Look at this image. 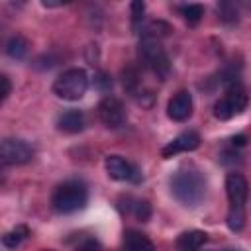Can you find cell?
Instances as JSON below:
<instances>
[{"mask_svg":"<svg viewBox=\"0 0 251 251\" xmlns=\"http://www.w3.org/2000/svg\"><path fill=\"white\" fill-rule=\"evenodd\" d=\"M245 141H247L245 135H235V137H231V145H233V147H243Z\"/></svg>","mask_w":251,"mask_h":251,"instance_id":"obj_24","label":"cell"},{"mask_svg":"<svg viewBox=\"0 0 251 251\" xmlns=\"http://www.w3.org/2000/svg\"><path fill=\"white\" fill-rule=\"evenodd\" d=\"M139 57H141L143 65L157 76L165 78L171 73V63H169V57L161 43V37L143 31L141 39H139Z\"/></svg>","mask_w":251,"mask_h":251,"instance_id":"obj_4","label":"cell"},{"mask_svg":"<svg viewBox=\"0 0 251 251\" xmlns=\"http://www.w3.org/2000/svg\"><path fill=\"white\" fill-rule=\"evenodd\" d=\"M31 157H33V149L25 141L12 139V137L2 139V145H0L2 165H24V163L31 161Z\"/></svg>","mask_w":251,"mask_h":251,"instance_id":"obj_7","label":"cell"},{"mask_svg":"<svg viewBox=\"0 0 251 251\" xmlns=\"http://www.w3.org/2000/svg\"><path fill=\"white\" fill-rule=\"evenodd\" d=\"M198 145H200V135H198L196 131L188 129V131L178 133L173 141H169V143L161 149V157H163V159H171V157H175V155H178V153L194 151Z\"/></svg>","mask_w":251,"mask_h":251,"instance_id":"obj_10","label":"cell"},{"mask_svg":"<svg viewBox=\"0 0 251 251\" xmlns=\"http://www.w3.org/2000/svg\"><path fill=\"white\" fill-rule=\"evenodd\" d=\"M106 173L110 178L114 180H129V182H139L141 180V173L135 165H131L129 161H126L120 155H108L104 161Z\"/></svg>","mask_w":251,"mask_h":251,"instance_id":"obj_8","label":"cell"},{"mask_svg":"<svg viewBox=\"0 0 251 251\" xmlns=\"http://www.w3.org/2000/svg\"><path fill=\"white\" fill-rule=\"evenodd\" d=\"M86 90H88V75L82 69H69L63 75H59L57 80L53 82L55 96L71 102L80 100Z\"/></svg>","mask_w":251,"mask_h":251,"instance_id":"obj_5","label":"cell"},{"mask_svg":"<svg viewBox=\"0 0 251 251\" xmlns=\"http://www.w3.org/2000/svg\"><path fill=\"white\" fill-rule=\"evenodd\" d=\"M167 114L175 122H184L192 116V96L188 90H178L167 104Z\"/></svg>","mask_w":251,"mask_h":251,"instance_id":"obj_11","label":"cell"},{"mask_svg":"<svg viewBox=\"0 0 251 251\" xmlns=\"http://www.w3.org/2000/svg\"><path fill=\"white\" fill-rule=\"evenodd\" d=\"M124 245L126 251H155V245L151 243V239L135 229H127L124 235Z\"/></svg>","mask_w":251,"mask_h":251,"instance_id":"obj_14","label":"cell"},{"mask_svg":"<svg viewBox=\"0 0 251 251\" xmlns=\"http://www.w3.org/2000/svg\"><path fill=\"white\" fill-rule=\"evenodd\" d=\"M218 14H220V18H222L224 22H235V20H237V10H235V6L229 4V2L218 4Z\"/></svg>","mask_w":251,"mask_h":251,"instance_id":"obj_20","label":"cell"},{"mask_svg":"<svg viewBox=\"0 0 251 251\" xmlns=\"http://www.w3.org/2000/svg\"><path fill=\"white\" fill-rule=\"evenodd\" d=\"M27 49H29V43L22 37V35H14L8 39L6 43V53L12 57V59H24L27 55Z\"/></svg>","mask_w":251,"mask_h":251,"instance_id":"obj_16","label":"cell"},{"mask_svg":"<svg viewBox=\"0 0 251 251\" xmlns=\"http://www.w3.org/2000/svg\"><path fill=\"white\" fill-rule=\"evenodd\" d=\"M43 251H51V249H43Z\"/></svg>","mask_w":251,"mask_h":251,"instance_id":"obj_25","label":"cell"},{"mask_svg":"<svg viewBox=\"0 0 251 251\" xmlns=\"http://www.w3.org/2000/svg\"><path fill=\"white\" fill-rule=\"evenodd\" d=\"M180 14L182 18L188 22V24H198L200 18L204 16V8L200 4H186V6H180Z\"/></svg>","mask_w":251,"mask_h":251,"instance_id":"obj_17","label":"cell"},{"mask_svg":"<svg viewBox=\"0 0 251 251\" xmlns=\"http://www.w3.org/2000/svg\"><path fill=\"white\" fill-rule=\"evenodd\" d=\"M27 235H29L27 226H16V227H12L10 231H6V233L2 235V245H4L6 249H16Z\"/></svg>","mask_w":251,"mask_h":251,"instance_id":"obj_15","label":"cell"},{"mask_svg":"<svg viewBox=\"0 0 251 251\" xmlns=\"http://www.w3.org/2000/svg\"><path fill=\"white\" fill-rule=\"evenodd\" d=\"M88 192L80 180H67L59 184L51 196V204L59 214H73L86 206Z\"/></svg>","mask_w":251,"mask_h":251,"instance_id":"obj_3","label":"cell"},{"mask_svg":"<svg viewBox=\"0 0 251 251\" xmlns=\"http://www.w3.org/2000/svg\"><path fill=\"white\" fill-rule=\"evenodd\" d=\"M98 118L106 127H120L126 122V110L124 104L116 96H104L98 104Z\"/></svg>","mask_w":251,"mask_h":251,"instance_id":"obj_9","label":"cell"},{"mask_svg":"<svg viewBox=\"0 0 251 251\" xmlns=\"http://www.w3.org/2000/svg\"><path fill=\"white\" fill-rule=\"evenodd\" d=\"M171 194L186 208H196L206 196V176L192 165L176 169L169 178Z\"/></svg>","mask_w":251,"mask_h":251,"instance_id":"obj_1","label":"cell"},{"mask_svg":"<svg viewBox=\"0 0 251 251\" xmlns=\"http://www.w3.org/2000/svg\"><path fill=\"white\" fill-rule=\"evenodd\" d=\"M124 88L131 94V96H137V88H139V75L133 67L126 69L124 71Z\"/></svg>","mask_w":251,"mask_h":251,"instance_id":"obj_18","label":"cell"},{"mask_svg":"<svg viewBox=\"0 0 251 251\" xmlns=\"http://www.w3.org/2000/svg\"><path fill=\"white\" fill-rule=\"evenodd\" d=\"M131 27L137 31L139 25H141V20H143V10H145V4L143 2H131Z\"/></svg>","mask_w":251,"mask_h":251,"instance_id":"obj_21","label":"cell"},{"mask_svg":"<svg viewBox=\"0 0 251 251\" xmlns=\"http://www.w3.org/2000/svg\"><path fill=\"white\" fill-rule=\"evenodd\" d=\"M0 84H2V90H0V100L4 102L8 96H10V90H12V84H10V78L6 75L0 76Z\"/></svg>","mask_w":251,"mask_h":251,"instance_id":"obj_22","label":"cell"},{"mask_svg":"<svg viewBox=\"0 0 251 251\" xmlns=\"http://www.w3.org/2000/svg\"><path fill=\"white\" fill-rule=\"evenodd\" d=\"M133 214L139 222H147L151 218V204L147 200H137L133 204Z\"/></svg>","mask_w":251,"mask_h":251,"instance_id":"obj_19","label":"cell"},{"mask_svg":"<svg viewBox=\"0 0 251 251\" xmlns=\"http://www.w3.org/2000/svg\"><path fill=\"white\" fill-rule=\"evenodd\" d=\"M96 86H98L100 90H110V88H112V80H110V76L104 75V73H100L98 78H96Z\"/></svg>","mask_w":251,"mask_h":251,"instance_id":"obj_23","label":"cell"},{"mask_svg":"<svg viewBox=\"0 0 251 251\" xmlns=\"http://www.w3.org/2000/svg\"><path fill=\"white\" fill-rule=\"evenodd\" d=\"M57 127L65 133H78L84 129V114L80 110H67L57 118Z\"/></svg>","mask_w":251,"mask_h":251,"instance_id":"obj_12","label":"cell"},{"mask_svg":"<svg viewBox=\"0 0 251 251\" xmlns=\"http://www.w3.org/2000/svg\"><path fill=\"white\" fill-rule=\"evenodd\" d=\"M206 241H208L206 231H200V229L182 231L176 237V251H198Z\"/></svg>","mask_w":251,"mask_h":251,"instance_id":"obj_13","label":"cell"},{"mask_svg":"<svg viewBox=\"0 0 251 251\" xmlns=\"http://www.w3.org/2000/svg\"><path fill=\"white\" fill-rule=\"evenodd\" d=\"M247 180L241 173H227L226 176V194L229 202L227 210V227L231 231H241L245 226V200H247Z\"/></svg>","mask_w":251,"mask_h":251,"instance_id":"obj_2","label":"cell"},{"mask_svg":"<svg viewBox=\"0 0 251 251\" xmlns=\"http://www.w3.org/2000/svg\"><path fill=\"white\" fill-rule=\"evenodd\" d=\"M249 96L245 92V88L239 82H233L229 86H226L224 96L214 104V116L218 120H229L237 114H241L247 108Z\"/></svg>","mask_w":251,"mask_h":251,"instance_id":"obj_6","label":"cell"}]
</instances>
